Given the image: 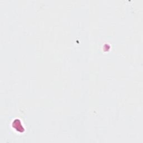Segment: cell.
Returning a JSON list of instances; mask_svg holds the SVG:
<instances>
[{
  "mask_svg": "<svg viewBox=\"0 0 143 143\" xmlns=\"http://www.w3.org/2000/svg\"><path fill=\"white\" fill-rule=\"evenodd\" d=\"M13 127H14L15 129H16V130L17 131L21 130L23 131V128H22L21 124H20L19 120H16L14 121V123H13Z\"/></svg>",
  "mask_w": 143,
  "mask_h": 143,
  "instance_id": "6da1fadb",
  "label": "cell"
}]
</instances>
